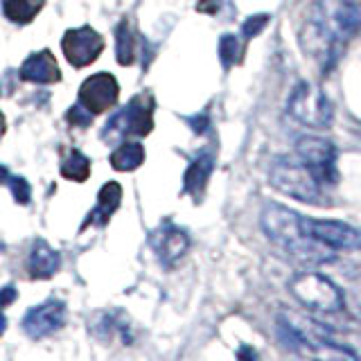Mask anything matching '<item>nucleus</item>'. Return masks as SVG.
<instances>
[{"instance_id":"f257e3e1","label":"nucleus","mask_w":361,"mask_h":361,"mask_svg":"<svg viewBox=\"0 0 361 361\" xmlns=\"http://www.w3.org/2000/svg\"><path fill=\"white\" fill-rule=\"evenodd\" d=\"M262 228L267 237L274 242L282 253L300 264H323L334 257L332 248L323 246L321 242L302 231L300 214L293 210L278 206V203H267L262 210Z\"/></svg>"},{"instance_id":"f03ea898","label":"nucleus","mask_w":361,"mask_h":361,"mask_svg":"<svg viewBox=\"0 0 361 361\" xmlns=\"http://www.w3.org/2000/svg\"><path fill=\"white\" fill-rule=\"evenodd\" d=\"M271 185L280 190L282 195H287L291 199H298L305 203H319L321 199V183L314 176L312 169L305 165L300 158H278L271 165Z\"/></svg>"},{"instance_id":"7ed1b4c3","label":"nucleus","mask_w":361,"mask_h":361,"mask_svg":"<svg viewBox=\"0 0 361 361\" xmlns=\"http://www.w3.org/2000/svg\"><path fill=\"white\" fill-rule=\"evenodd\" d=\"M291 293L296 296L305 307L332 314L341 310L343 291L338 289L330 278H325L316 271H302L296 274L289 282Z\"/></svg>"},{"instance_id":"20e7f679","label":"nucleus","mask_w":361,"mask_h":361,"mask_svg":"<svg viewBox=\"0 0 361 361\" xmlns=\"http://www.w3.org/2000/svg\"><path fill=\"white\" fill-rule=\"evenodd\" d=\"M154 106H156L154 97L149 93L133 97L127 106L118 111L116 116L106 122L102 138L106 142H120L122 138H127V135H147L154 127V118H152Z\"/></svg>"},{"instance_id":"39448f33","label":"nucleus","mask_w":361,"mask_h":361,"mask_svg":"<svg viewBox=\"0 0 361 361\" xmlns=\"http://www.w3.org/2000/svg\"><path fill=\"white\" fill-rule=\"evenodd\" d=\"M287 111L293 120H298L300 124L312 129H327L334 116L330 99L325 97L323 90L307 82L296 84V88L291 90Z\"/></svg>"},{"instance_id":"423d86ee","label":"nucleus","mask_w":361,"mask_h":361,"mask_svg":"<svg viewBox=\"0 0 361 361\" xmlns=\"http://www.w3.org/2000/svg\"><path fill=\"white\" fill-rule=\"evenodd\" d=\"M296 154L300 161L307 165L314 176L319 178V183H334L336 180V149L332 142H327L316 135H302L296 142Z\"/></svg>"},{"instance_id":"0eeeda50","label":"nucleus","mask_w":361,"mask_h":361,"mask_svg":"<svg viewBox=\"0 0 361 361\" xmlns=\"http://www.w3.org/2000/svg\"><path fill=\"white\" fill-rule=\"evenodd\" d=\"M300 226L312 240L321 242L323 246L332 248V251H350V248L361 246V233L343 221L300 217Z\"/></svg>"},{"instance_id":"6e6552de","label":"nucleus","mask_w":361,"mask_h":361,"mask_svg":"<svg viewBox=\"0 0 361 361\" xmlns=\"http://www.w3.org/2000/svg\"><path fill=\"white\" fill-rule=\"evenodd\" d=\"M61 48L66 59L71 61L75 68H84L93 63L97 56L104 50V39L93 27H77L68 30L61 39Z\"/></svg>"},{"instance_id":"1a4fd4ad","label":"nucleus","mask_w":361,"mask_h":361,"mask_svg":"<svg viewBox=\"0 0 361 361\" xmlns=\"http://www.w3.org/2000/svg\"><path fill=\"white\" fill-rule=\"evenodd\" d=\"M118 95H120V84L109 73L88 77L82 84V88H79V102L90 113H102L113 109L118 104Z\"/></svg>"},{"instance_id":"9d476101","label":"nucleus","mask_w":361,"mask_h":361,"mask_svg":"<svg viewBox=\"0 0 361 361\" xmlns=\"http://www.w3.org/2000/svg\"><path fill=\"white\" fill-rule=\"evenodd\" d=\"M63 323H66V305L61 300H48L25 314L23 330L32 338H43L54 334L56 330H61Z\"/></svg>"},{"instance_id":"9b49d317","label":"nucleus","mask_w":361,"mask_h":361,"mask_svg":"<svg viewBox=\"0 0 361 361\" xmlns=\"http://www.w3.org/2000/svg\"><path fill=\"white\" fill-rule=\"evenodd\" d=\"M152 246H154L158 259H161L165 267H169V264L178 262V259L185 255L190 240H188V235L183 231L176 228V226L165 224L158 231L152 233Z\"/></svg>"},{"instance_id":"f8f14e48","label":"nucleus","mask_w":361,"mask_h":361,"mask_svg":"<svg viewBox=\"0 0 361 361\" xmlns=\"http://www.w3.org/2000/svg\"><path fill=\"white\" fill-rule=\"evenodd\" d=\"M20 79L23 82H34V84H54L61 79L59 66H56L54 56L43 50L32 54L30 59L20 66Z\"/></svg>"},{"instance_id":"ddd939ff","label":"nucleus","mask_w":361,"mask_h":361,"mask_svg":"<svg viewBox=\"0 0 361 361\" xmlns=\"http://www.w3.org/2000/svg\"><path fill=\"white\" fill-rule=\"evenodd\" d=\"M325 9V18H327V25L332 27L334 37L341 39V37H350L361 27V7L357 3H350V0H343L334 7V11L330 14L327 7Z\"/></svg>"},{"instance_id":"4468645a","label":"nucleus","mask_w":361,"mask_h":361,"mask_svg":"<svg viewBox=\"0 0 361 361\" xmlns=\"http://www.w3.org/2000/svg\"><path fill=\"white\" fill-rule=\"evenodd\" d=\"M120 199H122V188L116 183V180H109V183L99 190L97 206H95V210H90L84 228H88V226H93V224L95 226H104L111 214L120 208Z\"/></svg>"},{"instance_id":"2eb2a0df","label":"nucleus","mask_w":361,"mask_h":361,"mask_svg":"<svg viewBox=\"0 0 361 361\" xmlns=\"http://www.w3.org/2000/svg\"><path fill=\"white\" fill-rule=\"evenodd\" d=\"M210 172H212V156L210 154H201L199 158H195V163H192L185 172V192L188 195H192L199 201L203 190H206Z\"/></svg>"},{"instance_id":"dca6fc26","label":"nucleus","mask_w":361,"mask_h":361,"mask_svg":"<svg viewBox=\"0 0 361 361\" xmlns=\"http://www.w3.org/2000/svg\"><path fill=\"white\" fill-rule=\"evenodd\" d=\"M30 269L34 278H50L59 269V255L45 242H37L30 255Z\"/></svg>"},{"instance_id":"f3484780","label":"nucleus","mask_w":361,"mask_h":361,"mask_svg":"<svg viewBox=\"0 0 361 361\" xmlns=\"http://www.w3.org/2000/svg\"><path fill=\"white\" fill-rule=\"evenodd\" d=\"M145 161V149L140 142H122L116 152L111 154V165L113 169L120 172H131Z\"/></svg>"},{"instance_id":"a211bd4d","label":"nucleus","mask_w":361,"mask_h":361,"mask_svg":"<svg viewBox=\"0 0 361 361\" xmlns=\"http://www.w3.org/2000/svg\"><path fill=\"white\" fill-rule=\"evenodd\" d=\"M43 7V0H3V11L14 23H30Z\"/></svg>"},{"instance_id":"6ab92c4d","label":"nucleus","mask_w":361,"mask_h":361,"mask_svg":"<svg viewBox=\"0 0 361 361\" xmlns=\"http://www.w3.org/2000/svg\"><path fill=\"white\" fill-rule=\"evenodd\" d=\"M61 174L66 178H71V180H86L88 174H90L88 158L82 152L71 149V152H68V156L63 158V163H61Z\"/></svg>"},{"instance_id":"aec40b11","label":"nucleus","mask_w":361,"mask_h":361,"mask_svg":"<svg viewBox=\"0 0 361 361\" xmlns=\"http://www.w3.org/2000/svg\"><path fill=\"white\" fill-rule=\"evenodd\" d=\"M133 34L129 30V23L122 20L118 30H116V59L122 66H131L133 63Z\"/></svg>"},{"instance_id":"412c9836","label":"nucleus","mask_w":361,"mask_h":361,"mask_svg":"<svg viewBox=\"0 0 361 361\" xmlns=\"http://www.w3.org/2000/svg\"><path fill=\"white\" fill-rule=\"evenodd\" d=\"M237 54H240V43H237L233 34H224L219 39V59L226 71L237 61Z\"/></svg>"},{"instance_id":"4be33fe9","label":"nucleus","mask_w":361,"mask_h":361,"mask_svg":"<svg viewBox=\"0 0 361 361\" xmlns=\"http://www.w3.org/2000/svg\"><path fill=\"white\" fill-rule=\"evenodd\" d=\"M341 307L353 316V319L361 321V289H350L343 293Z\"/></svg>"},{"instance_id":"5701e85b","label":"nucleus","mask_w":361,"mask_h":361,"mask_svg":"<svg viewBox=\"0 0 361 361\" xmlns=\"http://www.w3.org/2000/svg\"><path fill=\"white\" fill-rule=\"evenodd\" d=\"M269 18H271L269 14H255V16H251V18H246V23L242 25L244 39H253V37H257V34L267 27Z\"/></svg>"},{"instance_id":"b1692460","label":"nucleus","mask_w":361,"mask_h":361,"mask_svg":"<svg viewBox=\"0 0 361 361\" xmlns=\"http://www.w3.org/2000/svg\"><path fill=\"white\" fill-rule=\"evenodd\" d=\"M9 180V190H11V195H14L16 203H30V197H32V190L27 185V180L25 178H20V176H11L7 178Z\"/></svg>"},{"instance_id":"393cba45","label":"nucleus","mask_w":361,"mask_h":361,"mask_svg":"<svg viewBox=\"0 0 361 361\" xmlns=\"http://www.w3.org/2000/svg\"><path fill=\"white\" fill-rule=\"evenodd\" d=\"M90 120H93V113H84V109L79 106H73L71 111H68V122L75 124V127H88Z\"/></svg>"},{"instance_id":"a878e982","label":"nucleus","mask_w":361,"mask_h":361,"mask_svg":"<svg viewBox=\"0 0 361 361\" xmlns=\"http://www.w3.org/2000/svg\"><path fill=\"white\" fill-rule=\"evenodd\" d=\"M190 124H192V129H195L197 133H206L208 127H210V122L206 116H195V118H190Z\"/></svg>"},{"instance_id":"bb28decb","label":"nucleus","mask_w":361,"mask_h":361,"mask_svg":"<svg viewBox=\"0 0 361 361\" xmlns=\"http://www.w3.org/2000/svg\"><path fill=\"white\" fill-rule=\"evenodd\" d=\"M16 300V289L14 287H3L0 289V307H5V305L14 302Z\"/></svg>"},{"instance_id":"cd10ccee","label":"nucleus","mask_w":361,"mask_h":361,"mask_svg":"<svg viewBox=\"0 0 361 361\" xmlns=\"http://www.w3.org/2000/svg\"><path fill=\"white\" fill-rule=\"evenodd\" d=\"M7 178H9L7 167H5V165H0V183H3V180H7Z\"/></svg>"},{"instance_id":"c85d7f7f","label":"nucleus","mask_w":361,"mask_h":361,"mask_svg":"<svg viewBox=\"0 0 361 361\" xmlns=\"http://www.w3.org/2000/svg\"><path fill=\"white\" fill-rule=\"evenodd\" d=\"M5 327H7V319H5V316H3V312H0V334L5 332Z\"/></svg>"},{"instance_id":"c756f323","label":"nucleus","mask_w":361,"mask_h":361,"mask_svg":"<svg viewBox=\"0 0 361 361\" xmlns=\"http://www.w3.org/2000/svg\"><path fill=\"white\" fill-rule=\"evenodd\" d=\"M3 133H5V118H3V113H0V138H3Z\"/></svg>"}]
</instances>
